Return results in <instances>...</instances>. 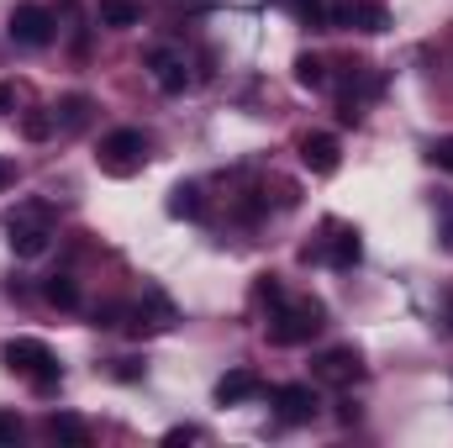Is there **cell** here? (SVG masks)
I'll use <instances>...</instances> for the list:
<instances>
[{"instance_id":"6da1fadb","label":"cell","mask_w":453,"mask_h":448,"mask_svg":"<svg viewBox=\"0 0 453 448\" xmlns=\"http://www.w3.org/2000/svg\"><path fill=\"white\" fill-rule=\"evenodd\" d=\"M0 359H5V369L21 375L37 396H53V390L64 385V364H58V353H53L42 337H11V343L0 348Z\"/></svg>"},{"instance_id":"7a4b0ae2","label":"cell","mask_w":453,"mask_h":448,"mask_svg":"<svg viewBox=\"0 0 453 448\" xmlns=\"http://www.w3.org/2000/svg\"><path fill=\"white\" fill-rule=\"evenodd\" d=\"M322 301H280L274 317H269V343L274 348H301L322 333Z\"/></svg>"},{"instance_id":"3957f363","label":"cell","mask_w":453,"mask_h":448,"mask_svg":"<svg viewBox=\"0 0 453 448\" xmlns=\"http://www.w3.org/2000/svg\"><path fill=\"white\" fill-rule=\"evenodd\" d=\"M96 164H101V174H111V180L137 174V169L148 164V137H142L137 127H116V132H106V137H101Z\"/></svg>"},{"instance_id":"277c9868","label":"cell","mask_w":453,"mask_h":448,"mask_svg":"<svg viewBox=\"0 0 453 448\" xmlns=\"http://www.w3.org/2000/svg\"><path fill=\"white\" fill-rule=\"evenodd\" d=\"M11 248H16V259H37L42 248H48V237H53V212L42 206V201H27V206H16L11 212Z\"/></svg>"},{"instance_id":"5b68a950","label":"cell","mask_w":453,"mask_h":448,"mask_svg":"<svg viewBox=\"0 0 453 448\" xmlns=\"http://www.w3.org/2000/svg\"><path fill=\"white\" fill-rule=\"evenodd\" d=\"M11 42H21V48H48V42H53V11H48V5H16V11H11Z\"/></svg>"},{"instance_id":"8992f818","label":"cell","mask_w":453,"mask_h":448,"mask_svg":"<svg viewBox=\"0 0 453 448\" xmlns=\"http://www.w3.org/2000/svg\"><path fill=\"white\" fill-rule=\"evenodd\" d=\"M327 259L333 269H353L358 264V253H364V243H358V227H348V222H327V243L322 248H306V259Z\"/></svg>"},{"instance_id":"52a82bcc","label":"cell","mask_w":453,"mask_h":448,"mask_svg":"<svg viewBox=\"0 0 453 448\" xmlns=\"http://www.w3.org/2000/svg\"><path fill=\"white\" fill-rule=\"evenodd\" d=\"M274 417L290 422V428L311 422V417H317V390H311V385H280V390H274Z\"/></svg>"},{"instance_id":"ba28073f","label":"cell","mask_w":453,"mask_h":448,"mask_svg":"<svg viewBox=\"0 0 453 448\" xmlns=\"http://www.w3.org/2000/svg\"><path fill=\"white\" fill-rule=\"evenodd\" d=\"M301 164L311 169V174H338V164H342V153H338V137L333 132H306L301 137Z\"/></svg>"},{"instance_id":"9c48e42d","label":"cell","mask_w":453,"mask_h":448,"mask_svg":"<svg viewBox=\"0 0 453 448\" xmlns=\"http://www.w3.org/2000/svg\"><path fill=\"white\" fill-rule=\"evenodd\" d=\"M333 21L338 27H353V32H385L390 27L385 5H374V0H338L333 5Z\"/></svg>"},{"instance_id":"30bf717a","label":"cell","mask_w":453,"mask_h":448,"mask_svg":"<svg viewBox=\"0 0 453 448\" xmlns=\"http://www.w3.org/2000/svg\"><path fill=\"white\" fill-rule=\"evenodd\" d=\"M358 375H364L358 348H327V353L317 359V380H322V385H353Z\"/></svg>"},{"instance_id":"8fae6325","label":"cell","mask_w":453,"mask_h":448,"mask_svg":"<svg viewBox=\"0 0 453 448\" xmlns=\"http://www.w3.org/2000/svg\"><path fill=\"white\" fill-rule=\"evenodd\" d=\"M148 69H153L158 90H169V96H180V90L190 85V69H185V58H180V53H169V48H153V53H148Z\"/></svg>"},{"instance_id":"7c38bea8","label":"cell","mask_w":453,"mask_h":448,"mask_svg":"<svg viewBox=\"0 0 453 448\" xmlns=\"http://www.w3.org/2000/svg\"><path fill=\"white\" fill-rule=\"evenodd\" d=\"M253 396H264V380H258L253 369H226L222 380H217V401H222V406H242V401H253Z\"/></svg>"},{"instance_id":"4fadbf2b","label":"cell","mask_w":453,"mask_h":448,"mask_svg":"<svg viewBox=\"0 0 453 448\" xmlns=\"http://www.w3.org/2000/svg\"><path fill=\"white\" fill-rule=\"evenodd\" d=\"M42 433L53 438V444H69V448H90V428L74 417V412H53L48 422H42Z\"/></svg>"},{"instance_id":"5bb4252c","label":"cell","mask_w":453,"mask_h":448,"mask_svg":"<svg viewBox=\"0 0 453 448\" xmlns=\"http://www.w3.org/2000/svg\"><path fill=\"white\" fill-rule=\"evenodd\" d=\"M137 21H142V0H101V27L127 32V27H137Z\"/></svg>"},{"instance_id":"9a60e30c","label":"cell","mask_w":453,"mask_h":448,"mask_svg":"<svg viewBox=\"0 0 453 448\" xmlns=\"http://www.w3.org/2000/svg\"><path fill=\"white\" fill-rule=\"evenodd\" d=\"M90 121V96H64L58 106H53V127L58 132H80Z\"/></svg>"},{"instance_id":"2e32d148","label":"cell","mask_w":453,"mask_h":448,"mask_svg":"<svg viewBox=\"0 0 453 448\" xmlns=\"http://www.w3.org/2000/svg\"><path fill=\"white\" fill-rule=\"evenodd\" d=\"M42 296H48V306H58V312H74V306H80V285H74L69 274H48V280H42Z\"/></svg>"},{"instance_id":"e0dca14e","label":"cell","mask_w":453,"mask_h":448,"mask_svg":"<svg viewBox=\"0 0 453 448\" xmlns=\"http://www.w3.org/2000/svg\"><path fill=\"white\" fill-rule=\"evenodd\" d=\"M206 201H201V185H174L169 190V217H201Z\"/></svg>"},{"instance_id":"ac0fdd59","label":"cell","mask_w":453,"mask_h":448,"mask_svg":"<svg viewBox=\"0 0 453 448\" xmlns=\"http://www.w3.org/2000/svg\"><path fill=\"white\" fill-rule=\"evenodd\" d=\"M296 85H301V90H322V85H327V64H322L317 53H301V58H296Z\"/></svg>"},{"instance_id":"d6986e66","label":"cell","mask_w":453,"mask_h":448,"mask_svg":"<svg viewBox=\"0 0 453 448\" xmlns=\"http://www.w3.org/2000/svg\"><path fill=\"white\" fill-rule=\"evenodd\" d=\"M274 5H285L296 21H306V27H322V16H327V5L322 0H274Z\"/></svg>"},{"instance_id":"ffe728a7","label":"cell","mask_w":453,"mask_h":448,"mask_svg":"<svg viewBox=\"0 0 453 448\" xmlns=\"http://www.w3.org/2000/svg\"><path fill=\"white\" fill-rule=\"evenodd\" d=\"M21 132H27L32 143H42V137L53 132V112H32V116H21Z\"/></svg>"},{"instance_id":"44dd1931","label":"cell","mask_w":453,"mask_h":448,"mask_svg":"<svg viewBox=\"0 0 453 448\" xmlns=\"http://www.w3.org/2000/svg\"><path fill=\"white\" fill-rule=\"evenodd\" d=\"M253 301H269V306H280V301H285V290H280V280H274V274H264V280L253 285Z\"/></svg>"},{"instance_id":"7402d4cb","label":"cell","mask_w":453,"mask_h":448,"mask_svg":"<svg viewBox=\"0 0 453 448\" xmlns=\"http://www.w3.org/2000/svg\"><path fill=\"white\" fill-rule=\"evenodd\" d=\"M427 158H433V169H443V174H453V137H438Z\"/></svg>"},{"instance_id":"603a6c76","label":"cell","mask_w":453,"mask_h":448,"mask_svg":"<svg viewBox=\"0 0 453 448\" xmlns=\"http://www.w3.org/2000/svg\"><path fill=\"white\" fill-rule=\"evenodd\" d=\"M16 438H21V417L16 412H0V448L16 444Z\"/></svg>"},{"instance_id":"cb8c5ba5","label":"cell","mask_w":453,"mask_h":448,"mask_svg":"<svg viewBox=\"0 0 453 448\" xmlns=\"http://www.w3.org/2000/svg\"><path fill=\"white\" fill-rule=\"evenodd\" d=\"M190 438H201V428H169L164 433V444H190Z\"/></svg>"},{"instance_id":"d4e9b609","label":"cell","mask_w":453,"mask_h":448,"mask_svg":"<svg viewBox=\"0 0 453 448\" xmlns=\"http://www.w3.org/2000/svg\"><path fill=\"white\" fill-rule=\"evenodd\" d=\"M11 106H16V90H11V85H0V112H11Z\"/></svg>"},{"instance_id":"484cf974","label":"cell","mask_w":453,"mask_h":448,"mask_svg":"<svg viewBox=\"0 0 453 448\" xmlns=\"http://www.w3.org/2000/svg\"><path fill=\"white\" fill-rule=\"evenodd\" d=\"M11 180H16V169H11V164H5V158H0V190H5V185H11Z\"/></svg>"}]
</instances>
